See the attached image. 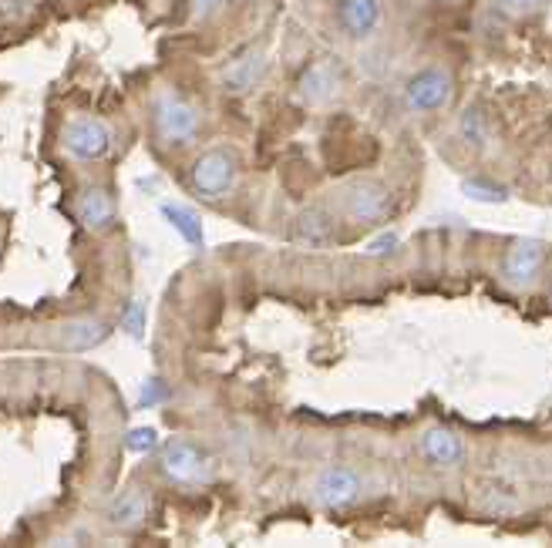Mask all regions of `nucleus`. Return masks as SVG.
Segmentation results:
<instances>
[{"mask_svg": "<svg viewBox=\"0 0 552 548\" xmlns=\"http://www.w3.org/2000/svg\"><path fill=\"white\" fill-rule=\"evenodd\" d=\"M542 263H546V246H542L539 239H519V243L505 253L502 276L509 286H529V283H536Z\"/></svg>", "mask_w": 552, "mask_h": 548, "instance_id": "423d86ee", "label": "nucleus"}, {"mask_svg": "<svg viewBox=\"0 0 552 548\" xmlns=\"http://www.w3.org/2000/svg\"><path fill=\"white\" fill-rule=\"evenodd\" d=\"M458 132H462V138L468 145L482 148L485 142H489V125H485V115L478 108H468L462 115V122H458Z\"/></svg>", "mask_w": 552, "mask_h": 548, "instance_id": "a211bd4d", "label": "nucleus"}, {"mask_svg": "<svg viewBox=\"0 0 552 548\" xmlns=\"http://www.w3.org/2000/svg\"><path fill=\"white\" fill-rule=\"evenodd\" d=\"M337 24L351 37H371L381 24L377 0H337Z\"/></svg>", "mask_w": 552, "mask_h": 548, "instance_id": "1a4fd4ad", "label": "nucleus"}, {"mask_svg": "<svg viewBox=\"0 0 552 548\" xmlns=\"http://www.w3.org/2000/svg\"><path fill=\"white\" fill-rule=\"evenodd\" d=\"M155 125L159 135L172 145H186L199 135V111L182 98H162L155 108Z\"/></svg>", "mask_w": 552, "mask_h": 548, "instance_id": "39448f33", "label": "nucleus"}, {"mask_svg": "<svg viewBox=\"0 0 552 548\" xmlns=\"http://www.w3.org/2000/svg\"><path fill=\"white\" fill-rule=\"evenodd\" d=\"M169 401V387H165V380L152 377L142 384V394H138V407H152V404H162Z\"/></svg>", "mask_w": 552, "mask_h": 548, "instance_id": "5701e85b", "label": "nucleus"}, {"mask_svg": "<svg viewBox=\"0 0 552 548\" xmlns=\"http://www.w3.org/2000/svg\"><path fill=\"white\" fill-rule=\"evenodd\" d=\"M462 192L468 195L472 202H485V206H499V202L509 199V192L495 182H485V179H465L462 182Z\"/></svg>", "mask_w": 552, "mask_h": 548, "instance_id": "f3484780", "label": "nucleus"}, {"mask_svg": "<svg viewBox=\"0 0 552 548\" xmlns=\"http://www.w3.org/2000/svg\"><path fill=\"white\" fill-rule=\"evenodd\" d=\"M108 518H112L118 528L142 525V518H145V495H142V491H125L122 498H115L112 505H108Z\"/></svg>", "mask_w": 552, "mask_h": 548, "instance_id": "2eb2a0df", "label": "nucleus"}, {"mask_svg": "<svg viewBox=\"0 0 552 548\" xmlns=\"http://www.w3.org/2000/svg\"><path fill=\"white\" fill-rule=\"evenodd\" d=\"M495 7L505 14V17H532L539 11V7H546V0H495Z\"/></svg>", "mask_w": 552, "mask_h": 548, "instance_id": "4be33fe9", "label": "nucleus"}, {"mask_svg": "<svg viewBox=\"0 0 552 548\" xmlns=\"http://www.w3.org/2000/svg\"><path fill=\"white\" fill-rule=\"evenodd\" d=\"M0 14L7 21H21V17L31 14V0H0Z\"/></svg>", "mask_w": 552, "mask_h": 548, "instance_id": "b1692460", "label": "nucleus"}, {"mask_svg": "<svg viewBox=\"0 0 552 548\" xmlns=\"http://www.w3.org/2000/svg\"><path fill=\"white\" fill-rule=\"evenodd\" d=\"M155 444H159V434H155V427H132V431L125 434V448L132 454H149Z\"/></svg>", "mask_w": 552, "mask_h": 548, "instance_id": "aec40b11", "label": "nucleus"}, {"mask_svg": "<svg viewBox=\"0 0 552 548\" xmlns=\"http://www.w3.org/2000/svg\"><path fill=\"white\" fill-rule=\"evenodd\" d=\"M314 498L324 508H347L361 498V478H357V471L351 468H327L324 475L317 478Z\"/></svg>", "mask_w": 552, "mask_h": 548, "instance_id": "0eeeda50", "label": "nucleus"}, {"mask_svg": "<svg viewBox=\"0 0 552 548\" xmlns=\"http://www.w3.org/2000/svg\"><path fill=\"white\" fill-rule=\"evenodd\" d=\"M162 219L172 222V229L179 232L182 239L192 246V249H202L206 246V232H202V219L196 216L192 209L186 206H162Z\"/></svg>", "mask_w": 552, "mask_h": 548, "instance_id": "f8f14e48", "label": "nucleus"}, {"mask_svg": "<svg viewBox=\"0 0 552 548\" xmlns=\"http://www.w3.org/2000/svg\"><path fill=\"white\" fill-rule=\"evenodd\" d=\"M344 206L354 222H381L391 209V192L381 182H357L347 192Z\"/></svg>", "mask_w": 552, "mask_h": 548, "instance_id": "6e6552de", "label": "nucleus"}, {"mask_svg": "<svg viewBox=\"0 0 552 548\" xmlns=\"http://www.w3.org/2000/svg\"><path fill=\"white\" fill-rule=\"evenodd\" d=\"M122 330L128 333V337H135V340H142V337H145V303L132 300V303L125 306Z\"/></svg>", "mask_w": 552, "mask_h": 548, "instance_id": "412c9836", "label": "nucleus"}, {"mask_svg": "<svg viewBox=\"0 0 552 548\" xmlns=\"http://www.w3.org/2000/svg\"><path fill=\"white\" fill-rule=\"evenodd\" d=\"M233 182H236V159L226 148H209L192 165V185H196V192L209 195V199L226 195L233 189Z\"/></svg>", "mask_w": 552, "mask_h": 548, "instance_id": "f03ea898", "label": "nucleus"}, {"mask_svg": "<svg viewBox=\"0 0 552 548\" xmlns=\"http://www.w3.org/2000/svg\"><path fill=\"white\" fill-rule=\"evenodd\" d=\"M81 219L88 229H105L115 222V199L105 189H88L81 195Z\"/></svg>", "mask_w": 552, "mask_h": 548, "instance_id": "9b49d317", "label": "nucleus"}, {"mask_svg": "<svg viewBox=\"0 0 552 548\" xmlns=\"http://www.w3.org/2000/svg\"><path fill=\"white\" fill-rule=\"evenodd\" d=\"M330 88H334V78H330V71L324 68V64L310 68L307 78H303V98L307 101H324L330 95Z\"/></svg>", "mask_w": 552, "mask_h": 548, "instance_id": "6ab92c4d", "label": "nucleus"}, {"mask_svg": "<svg viewBox=\"0 0 552 548\" xmlns=\"http://www.w3.org/2000/svg\"><path fill=\"white\" fill-rule=\"evenodd\" d=\"M293 236H297L300 243H310V246L330 243V239H334V219H330L327 212H320V209H310L297 219Z\"/></svg>", "mask_w": 552, "mask_h": 548, "instance_id": "ddd939ff", "label": "nucleus"}, {"mask_svg": "<svg viewBox=\"0 0 552 548\" xmlns=\"http://www.w3.org/2000/svg\"><path fill=\"white\" fill-rule=\"evenodd\" d=\"M394 246H398V232H384V236H377L374 243L367 246V256H388Z\"/></svg>", "mask_w": 552, "mask_h": 548, "instance_id": "393cba45", "label": "nucleus"}, {"mask_svg": "<svg viewBox=\"0 0 552 548\" xmlns=\"http://www.w3.org/2000/svg\"><path fill=\"white\" fill-rule=\"evenodd\" d=\"M162 468L165 475L172 481H179V485H199V481L209 478V458L202 454L196 444L186 441V438H172L165 441L162 448Z\"/></svg>", "mask_w": 552, "mask_h": 548, "instance_id": "20e7f679", "label": "nucleus"}, {"mask_svg": "<svg viewBox=\"0 0 552 548\" xmlns=\"http://www.w3.org/2000/svg\"><path fill=\"white\" fill-rule=\"evenodd\" d=\"M263 74V58L260 54H243L239 61H233L226 68V74H223V81H226V88L229 91H246V88H253L256 85V78Z\"/></svg>", "mask_w": 552, "mask_h": 548, "instance_id": "4468645a", "label": "nucleus"}, {"mask_svg": "<svg viewBox=\"0 0 552 548\" xmlns=\"http://www.w3.org/2000/svg\"><path fill=\"white\" fill-rule=\"evenodd\" d=\"M101 337H105V327L95 320L68 323V327L61 330V343L68 350H88V347H95V343H101Z\"/></svg>", "mask_w": 552, "mask_h": 548, "instance_id": "dca6fc26", "label": "nucleus"}, {"mask_svg": "<svg viewBox=\"0 0 552 548\" xmlns=\"http://www.w3.org/2000/svg\"><path fill=\"white\" fill-rule=\"evenodd\" d=\"M462 454H465L462 441L448 427H431V431H425V438H421V458L435 464V468H452V464L462 461Z\"/></svg>", "mask_w": 552, "mask_h": 548, "instance_id": "9d476101", "label": "nucleus"}, {"mask_svg": "<svg viewBox=\"0 0 552 548\" xmlns=\"http://www.w3.org/2000/svg\"><path fill=\"white\" fill-rule=\"evenodd\" d=\"M219 4H223V0H192V14H196V17H209Z\"/></svg>", "mask_w": 552, "mask_h": 548, "instance_id": "a878e982", "label": "nucleus"}, {"mask_svg": "<svg viewBox=\"0 0 552 548\" xmlns=\"http://www.w3.org/2000/svg\"><path fill=\"white\" fill-rule=\"evenodd\" d=\"M61 145L75 159H101V155L112 152V128L105 122H95V118H75V122L64 125Z\"/></svg>", "mask_w": 552, "mask_h": 548, "instance_id": "7ed1b4c3", "label": "nucleus"}, {"mask_svg": "<svg viewBox=\"0 0 552 548\" xmlns=\"http://www.w3.org/2000/svg\"><path fill=\"white\" fill-rule=\"evenodd\" d=\"M452 95H455V81L445 68H425L404 85V105L411 111H421V115L448 108L452 105Z\"/></svg>", "mask_w": 552, "mask_h": 548, "instance_id": "f257e3e1", "label": "nucleus"}]
</instances>
